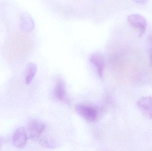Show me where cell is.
Segmentation results:
<instances>
[{
    "instance_id": "obj_1",
    "label": "cell",
    "mask_w": 152,
    "mask_h": 151,
    "mask_svg": "<svg viewBox=\"0 0 152 151\" xmlns=\"http://www.w3.org/2000/svg\"><path fill=\"white\" fill-rule=\"evenodd\" d=\"M75 108L76 113L86 121L94 122L98 118V109L93 105L86 104H78L75 105Z\"/></svg>"
},
{
    "instance_id": "obj_2",
    "label": "cell",
    "mask_w": 152,
    "mask_h": 151,
    "mask_svg": "<svg viewBox=\"0 0 152 151\" xmlns=\"http://www.w3.org/2000/svg\"><path fill=\"white\" fill-rule=\"evenodd\" d=\"M46 128L44 122L37 119H33L28 123L27 127L28 137L33 141L39 140Z\"/></svg>"
},
{
    "instance_id": "obj_7",
    "label": "cell",
    "mask_w": 152,
    "mask_h": 151,
    "mask_svg": "<svg viewBox=\"0 0 152 151\" xmlns=\"http://www.w3.org/2000/svg\"><path fill=\"white\" fill-rule=\"evenodd\" d=\"M90 61L95 66L98 76L101 78L103 77L104 69V59L103 56L99 52H95L91 55Z\"/></svg>"
},
{
    "instance_id": "obj_5",
    "label": "cell",
    "mask_w": 152,
    "mask_h": 151,
    "mask_svg": "<svg viewBox=\"0 0 152 151\" xmlns=\"http://www.w3.org/2000/svg\"><path fill=\"white\" fill-rule=\"evenodd\" d=\"M137 105L142 114L148 119H152V97H142L139 98Z\"/></svg>"
},
{
    "instance_id": "obj_8",
    "label": "cell",
    "mask_w": 152,
    "mask_h": 151,
    "mask_svg": "<svg viewBox=\"0 0 152 151\" xmlns=\"http://www.w3.org/2000/svg\"><path fill=\"white\" fill-rule=\"evenodd\" d=\"M19 25L21 31L29 33L32 32L34 28V21L30 15L23 13L20 15L19 18Z\"/></svg>"
},
{
    "instance_id": "obj_6",
    "label": "cell",
    "mask_w": 152,
    "mask_h": 151,
    "mask_svg": "<svg viewBox=\"0 0 152 151\" xmlns=\"http://www.w3.org/2000/svg\"><path fill=\"white\" fill-rule=\"evenodd\" d=\"M27 139V133L26 129L23 127L18 128L16 129L12 136V144L15 147L21 149L26 145Z\"/></svg>"
},
{
    "instance_id": "obj_12",
    "label": "cell",
    "mask_w": 152,
    "mask_h": 151,
    "mask_svg": "<svg viewBox=\"0 0 152 151\" xmlns=\"http://www.w3.org/2000/svg\"><path fill=\"white\" fill-rule=\"evenodd\" d=\"M150 60H151V64L152 66V49L151 51V54H150Z\"/></svg>"
},
{
    "instance_id": "obj_11",
    "label": "cell",
    "mask_w": 152,
    "mask_h": 151,
    "mask_svg": "<svg viewBox=\"0 0 152 151\" xmlns=\"http://www.w3.org/2000/svg\"><path fill=\"white\" fill-rule=\"evenodd\" d=\"M4 138L0 136V150H1V149L2 148V147L3 144L4 143Z\"/></svg>"
},
{
    "instance_id": "obj_3",
    "label": "cell",
    "mask_w": 152,
    "mask_h": 151,
    "mask_svg": "<svg viewBox=\"0 0 152 151\" xmlns=\"http://www.w3.org/2000/svg\"><path fill=\"white\" fill-rule=\"evenodd\" d=\"M53 95L54 98L58 101L68 104L66 83L61 78H58L56 80Z\"/></svg>"
},
{
    "instance_id": "obj_10",
    "label": "cell",
    "mask_w": 152,
    "mask_h": 151,
    "mask_svg": "<svg viewBox=\"0 0 152 151\" xmlns=\"http://www.w3.org/2000/svg\"><path fill=\"white\" fill-rule=\"evenodd\" d=\"M133 1L136 3L144 4L147 2L148 0H133Z\"/></svg>"
},
{
    "instance_id": "obj_9",
    "label": "cell",
    "mask_w": 152,
    "mask_h": 151,
    "mask_svg": "<svg viewBox=\"0 0 152 151\" xmlns=\"http://www.w3.org/2000/svg\"><path fill=\"white\" fill-rule=\"evenodd\" d=\"M37 67L36 65L33 63L28 64L25 72V82L27 85L31 83L37 73Z\"/></svg>"
},
{
    "instance_id": "obj_4",
    "label": "cell",
    "mask_w": 152,
    "mask_h": 151,
    "mask_svg": "<svg viewBox=\"0 0 152 151\" xmlns=\"http://www.w3.org/2000/svg\"><path fill=\"white\" fill-rule=\"evenodd\" d=\"M127 20L132 26L139 29V36H142L147 28V22L145 18L141 15L135 14L129 16Z\"/></svg>"
}]
</instances>
